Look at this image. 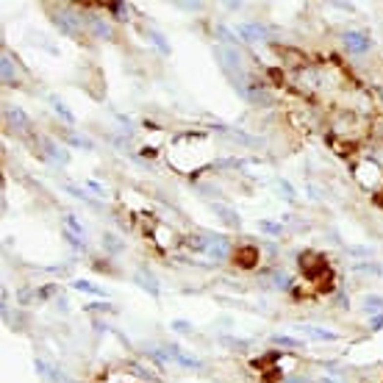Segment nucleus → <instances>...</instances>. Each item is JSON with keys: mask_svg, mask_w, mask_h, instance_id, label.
Instances as JSON below:
<instances>
[{"mask_svg": "<svg viewBox=\"0 0 383 383\" xmlns=\"http://www.w3.org/2000/svg\"><path fill=\"white\" fill-rule=\"evenodd\" d=\"M72 286H75V289H84V292H92V294H106L100 286H94V283H89V281H75Z\"/></svg>", "mask_w": 383, "mask_h": 383, "instance_id": "obj_8", "label": "nucleus"}, {"mask_svg": "<svg viewBox=\"0 0 383 383\" xmlns=\"http://www.w3.org/2000/svg\"><path fill=\"white\" fill-rule=\"evenodd\" d=\"M258 228L264 230V233H272V236H278V233H281V225H278V222H258Z\"/></svg>", "mask_w": 383, "mask_h": 383, "instance_id": "obj_11", "label": "nucleus"}, {"mask_svg": "<svg viewBox=\"0 0 383 383\" xmlns=\"http://www.w3.org/2000/svg\"><path fill=\"white\" fill-rule=\"evenodd\" d=\"M272 344H281V347H297L300 339H289V336H272Z\"/></svg>", "mask_w": 383, "mask_h": 383, "instance_id": "obj_9", "label": "nucleus"}, {"mask_svg": "<svg viewBox=\"0 0 383 383\" xmlns=\"http://www.w3.org/2000/svg\"><path fill=\"white\" fill-rule=\"evenodd\" d=\"M6 114H9V119L14 122V125H20V128H25L28 125V119H25V114L20 109H6Z\"/></svg>", "mask_w": 383, "mask_h": 383, "instance_id": "obj_7", "label": "nucleus"}, {"mask_svg": "<svg viewBox=\"0 0 383 383\" xmlns=\"http://www.w3.org/2000/svg\"><path fill=\"white\" fill-rule=\"evenodd\" d=\"M344 45H347V50H353V53L369 50V39H366L364 34H356V31H347V34H344Z\"/></svg>", "mask_w": 383, "mask_h": 383, "instance_id": "obj_2", "label": "nucleus"}, {"mask_svg": "<svg viewBox=\"0 0 383 383\" xmlns=\"http://www.w3.org/2000/svg\"><path fill=\"white\" fill-rule=\"evenodd\" d=\"M255 261H258L255 247H239V253H236V264L239 267H253Z\"/></svg>", "mask_w": 383, "mask_h": 383, "instance_id": "obj_3", "label": "nucleus"}, {"mask_svg": "<svg viewBox=\"0 0 383 383\" xmlns=\"http://www.w3.org/2000/svg\"><path fill=\"white\" fill-rule=\"evenodd\" d=\"M136 283H139V286H145L150 294H158V286L153 283V278H150L147 272H139V275H136Z\"/></svg>", "mask_w": 383, "mask_h": 383, "instance_id": "obj_6", "label": "nucleus"}, {"mask_svg": "<svg viewBox=\"0 0 383 383\" xmlns=\"http://www.w3.org/2000/svg\"><path fill=\"white\" fill-rule=\"evenodd\" d=\"M64 222H67V228H72V233H75V239H81V233H84V228L78 225L75 217H64Z\"/></svg>", "mask_w": 383, "mask_h": 383, "instance_id": "obj_12", "label": "nucleus"}, {"mask_svg": "<svg viewBox=\"0 0 383 383\" xmlns=\"http://www.w3.org/2000/svg\"><path fill=\"white\" fill-rule=\"evenodd\" d=\"M220 217H222V220H225V222H230L233 228H236V225H239V217H236V214H233V211H220Z\"/></svg>", "mask_w": 383, "mask_h": 383, "instance_id": "obj_13", "label": "nucleus"}, {"mask_svg": "<svg viewBox=\"0 0 383 383\" xmlns=\"http://www.w3.org/2000/svg\"><path fill=\"white\" fill-rule=\"evenodd\" d=\"M53 106H56V109H59V114H61V117H64V119H67V122H72V119H75V117H72V114H69L67 109H64V106H61L59 100H53Z\"/></svg>", "mask_w": 383, "mask_h": 383, "instance_id": "obj_14", "label": "nucleus"}, {"mask_svg": "<svg viewBox=\"0 0 383 383\" xmlns=\"http://www.w3.org/2000/svg\"><path fill=\"white\" fill-rule=\"evenodd\" d=\"M300 267H303L306 278H311V281H316V278H328V275H331V270H328L325 261H322V255H316V253H303V255H300Z\"/></svg>", "mask_w": 383, "mask_h": 383, "instance_id": "obj_1", "label": "nucleus"}, {"mask_svg": "<svg viewBox=\"0 0 383 383\" xmlns=\"http://www.w3.org/2000/svg\"><path fill=\"white\" fill-rule=\"evenodd\" d=\"M242 36H245V39H264L267 31H264V28H258V25H245V28H242Z\"/></svg>", "mask_w": 383, "mask_h": 383, "instance_id": "obj_5", "label": "nucleus"}, {"mask_svg": "<svg viewBox=\"0 0 383 383\" xmlns=\"http://www.w3.org/2000/svg\"><path fill=\"white\" fill-rule=\"evenodd\" d=\"M366 308H381V311H383V300H378V297H369V300H366Z\"/></svg>", "mask_w": 383, "mask_h": 383, "instance_id": "obj_15", "label": "nucleus"}, {"mask_svg": "<svg viewBox=\"0 0 383 383\" xmlns=\"http://www.w3.org/2000/svg\"><path fill=\"white\" fill-rule=\"evenodd\" d=\"M303 333H308V336H314V339H319V341H333V339H339L333 331H325V328H314V325H303L300 328Z\"/></svg>", "mask_w": 383, "mask_h": 383, "instance_id": "obj_4", "label": "nucleus"}, {"mask_svg": "<svg viewBox=\"0 0 383 383\" xmlns=\"http://www.w3.org/2000/svg\"><path fill=\"white\" fill-rule=\"evenodd\" d=\"M0 67H3V81H14V69H11V61L6 59V56H3V61H0Z\"/></svg>", "mask_w": 383, "mask_h": 383, "instance_id": "obj_10", "label": "nucleus"}]
</instances>
